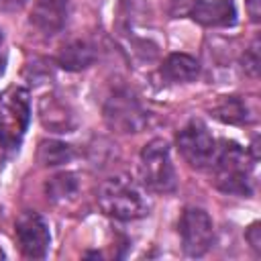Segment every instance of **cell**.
Returning <instances> with one entry per match:
<instances>
[{"label": "cell", "instance_id": "9a60e30c", "mask_svg": "<svg viewBox=\"0 0 261 261\" xmlns=\"http://www.w3.org/2000/svg\"><path fill=\"white\" fill-rule=\"evenodd\" d=\"M37 159L45 167H55L73 159V147L61 141H41L37 149Z\"/></svg>", "mask_w": 261, "mask_h": 261}, {"label": "cell", "instance_id": "7402d4cb", "mask_svg": "<svg viewBox=\"0 0 261 261\" xmlns=\"http://www.w3.org/2000/svg\"><path fill=\"white\" fill-rule=\"evenodd\" d=\"M2 71H4V57H0V75H2Z\"/></svg>", "mask_w": 261, "mask_h": 261}, {"label": "cell", "instance_id": "ac0fdd59", "mask_svg": "<svg viewBox=\"0 0 261 261\" xmlns=\"http://www.w3.org/2000/svg\"><path fill=\"white\" fill-rule=\"evenodd\" d=\"M245 239L249 243V247L255 251V255L261 253V224L259 222H253L247 230H245Z\"/></svg>", "mask_w": 261, "mask_h": 261}, {"label": "cell", "instance_id": "d6986e66", "mask_svg": "<svg viewBox=\"0 0 261 261\" xmlns=\"http://www.w3.org/2000/svg\"><path fill=\"white\" fill-rule=\"evenodd\" d=\"M198 0H171V14H184V12H188L190 14V10H192V6L196 4Z\"/></svg>", "mask_w": 261, "mask_h": 261}, {"label": "cell", "instance_id": "44dd1931", "mask_svg": "<svg viewBox=\"0 0 261 261\" xmlns=\"http://www.w3.org/2000/svg\"><path fill=\"white\" fill-rule=\"evenodd\" d=\"M27 4V0H0V10L2 12H16Z\"/></svg>", "mask_w": 261, "mask_h": 261}, {"label": "cell", "instance_id": "ffe728a7", "mask_svg": "<svg viewBox=\"0 0 261 261\" xmlns=\"http://www.w3.org/2000/svg\"><path fill=\"white\" fill-rule=\"evenodd\" d=\"M245 4H247V12H249L251 20L259 22V18H261V0H245Z\"/></svg>", "mask_w": 261, "mask_h": 261}, {"label": "cell", "instance_id": "ba28073f", "mask_svg": "<svg viewBox=\"0 0 261 261\" xmlns=\"http://www.w3.org/2000/svg\"><path fill=\"white\" fill-rule=\"evenodd\" d=\"M18 249L29 259H43L49 251L51 232L45 218L35 210H24L14 222Z\"/></svg>", "mask_w": 261, "mask_h": 261}, {"label": "cell", "instance_id": "8fae6325", "mask_svg": "<svg viewBox=\"0 0 261 261\" xmlns=\"http://www.w3.org/2000/svg\"><path fill=\"white\" fill-rule=\"evenodd\" d=\"M39 116L43 126L53 133H71L75 126L73 112L57 96H45L39 102Z\"/></svg>", "mask_w": 261, "mask_h": 261}, {"label": "cell", "instance_id": "7c38bea8", "mask_svg": "<svg viewBox=\"0 0 261 261\" xmlns=\"http://www.w3.org/2000/svg\"><path fill=\"white\" fill-rule=\"evenodd\" d=\"M96 61V49L84 39H73L65 43L57 53V65L65 71H82Z\"/></svg>", "mask_w": 261, "mask_h": 261}, {"label": "cell", "instance_id": "6da1fadb", "mask_svg": "<svg viewBox=\"0 0 261 261\" xmlns=\"http://www.w3.org/2000/svg\"><path fill=\"white\" fill-rule=\"evenodd\" d=\"M214 186L224 194L251 196V157L234 141H222L218 145L214 163Z\"/></svg>", "mask_w": 261, "mask_h": 261}, {"label": "cell", "instance_id": "e0dca14e", "mask_svg": "<svg viewBox=\"0 0 261 261\" xmlns=\"http://www.w3.org/2000/svg\"><path fill=\"white\" fill-rule=\"evenodd\" d=\"M243 69L245 73H249L251 77H257L259 73V41H253V45L249 49H245L243 55Z\"/></svg>", "mask_w": 261, "mask_h": 261}, {"label": "cell", "instance_id": "2e32d148", "mask_svg": "<svg viewBox=\"0 0 261 261\" xmlns=\"http://www.w3.org/2000/svg\"><path fill=\"white\" fill-rule=\"evenodd\" d=\"M247 114H249L247 104H243V100H239L234 96L220 100L214 108V116L228 124H243L247 120Z\"/></svg>", "mask_w": 261, "mask_h": 261}, {"label": "cell", "instance_id": "4fadbf2b", "mask_svg": "<svg viewBox=\"0 0 261 261\" xmlns=\"http://www.w3.org/2000/svg\"><path fill=\"white\" fill-rule=\"evenodd\" d=\"M159 73L163 80H167L171 84H188L198 77L200 63L196 61V57H192L188 53H171L161 63Z\"/></svg>", "mask_w": 261, "mask_h": 261}, {"label": "cell", "instance_id": "5b68a950", "mask_svg": "<svg viewBox=\"0 0 261 261\" xmlns=\"http://www.w3.org/2000/svg\"><path fill=\"white\" fill-rule=\"evenodd\" d=\"M104 120L116 133H141L149 124V112L128 90L112 92L104 102Z\"/></svg>", "mask_w": 261, "mask_h": 261}, {"label": "cell", "instance_id": "30bf717a", "mask_svg": "<svg viewBox=\"0 0 261 261\" xmlns=\"http://www.w3.org/2000/svg\"><path fill=\"white\" fill-rule=\"evenodd\" d=\"M190 16L202 27H232L237 22V8L232 0H198Z\"/></svg>", "mask_w": 261, "mask_h": 261}, {"label": "cell", "instance_id": "3957f363", "mask_svg": "<svg viewBox=\"0 0 261 261\" xmlns=\"http://www.w3.org/2000/svg\"><path fill=\"white\" fill-rule=\"evenodd\" d=\"M31 120V98L24 88L10 86L0 94V143L18 149Z\"/></svg>", "mask_w": 261, "mask_h": 261}, {"label": "cell", "instance_id": "5bb4252c", "mask_svg": "<svg viewBox=\"0 0 261 261\" xmlns=\"http://www.w3.org/2000/svg\"><path fill=\"white\" fill-rule=\"evenodd\" d=\"M77 175L71 173V171H61V173H55L53 177L47 179L45 184V192H47V198L53 200V202H65V200H71L75 194H77Z\"/></svg>", "mask_w": 261, "mask_h": 261}, {"label": "cell", "instance_id": "7a4b0ae2", "mask_svg": "<svg viewBox=\"0 0 261 261\" xmlns=\"http://www.w3.org/2000/svg\"><path fill=\"white\" fill-rule=\"evenodd\" d=\"M98 206L114 220H137L149 212L141 188L128 175H114L98 188Z\"/></svg>", "mask_w": 261, "mask_h": 261}, {"label": "cell", "instance_id": "8992f818", "mask_svg": "<svg viewBox=\"0 0 261 261\" xmlns=\"http://www.w3.org/2000/svg\"><path fill=\"white\" fill-rule=\"evenodd\" d=\"M175 143H177V151L192 167H196V169L212 167L216 151H218V143L202 120H198V118L190 120L177 133Z\"/></svg>", "mask_w": 261, "mask_h": 261}, {"label": "cell", "instance_id": "52a82bcc", "mask_svg": "<svg viewBox=\"0 0 261 261\" xmlns=\"http://www.w3.org/2000/svg\"><path fill=\"white\" fill-rule=\"evenodd\" d=\"M181 237V249L190 257H202L214 241V224L206 210L190 206L181 212L177 224Z\"/></svg>", "mask_w": 261, "mask_h": 261}, {"label": "cell", "instance_id": "277c9868", "mask_svg": "<svg viewBox=\"0 0 261 261\" xmlns=\"http://www.w3.org/2000/svg\"><path fill=\"white\" fill-rule=\"evenodd\" d=\"M139 173L143 186L157 194H169L175 190V167L169 155V143L163 139L149 141L139 157Z\"/></svg>", "mask_w": 261, "mask_h": 261}, {"label": "cell", "instance_id": "9c48e42d", "mask_svg": "<svg viewBox=\"0 0 261 261\" xmlns=\"http://www.w3.org/2000/svg\"><path fill=\"white\" fill-rule=\"evenodd\" d=\"M69 12V0H35L31 22L43 35H55L63 29Z\"/></svg>", "mask_w": 261, "mask_h": 261}, {"label": "cell", "instance_id": "603a6c76", "mask_svg": "<svg viewBox=\"0 0 261 261\" xmlns=\"http://www.w3.org/2000/svg\"><path fill=\"white\" fill-rule=\"evenodd\" d=\"M0 41H2V35H0Z\"/></svg>", "mask_w": 261, "mask_h": 261}]
</instances>
